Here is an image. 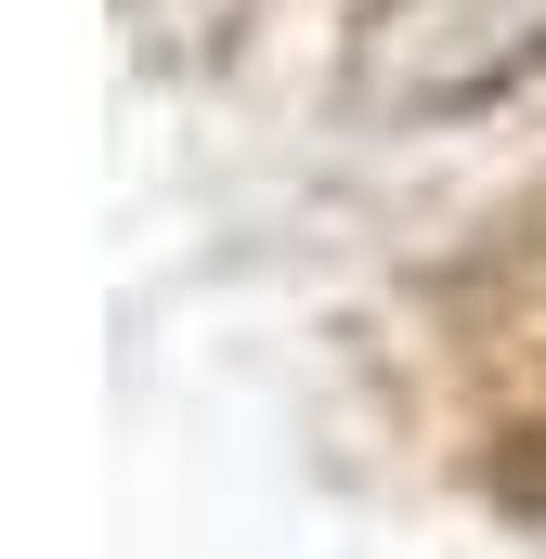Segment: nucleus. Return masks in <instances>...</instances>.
I'll return each mask as SVG.
<instances>
[{
    "label": "nucleus",
    "instance_id": "obj_1",
    "mask_svg": "<svg viewBox=\"0 0 546 559\" xmlns=\"http://www.w3.org/2000/svg\"><path fill=\"white\" fill-rule=\"evenodd\" d=\"M534 79H546V0H365L339 52L352 118H404V131L482 118Z\"/></svg>",
    "mask_w": 546,
    "mask_h": 559
}]
</instances>
